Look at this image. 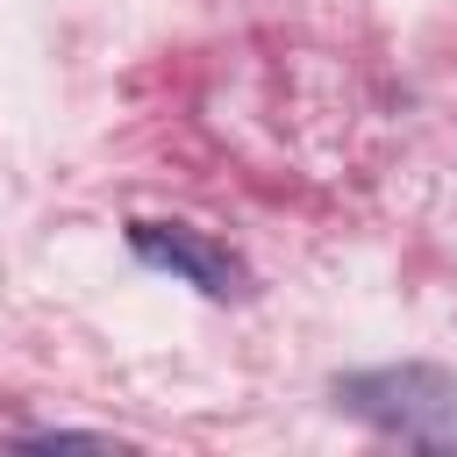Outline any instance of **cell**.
<instances>
[{
  "label": "cell",
  "instance_id": "1",
  "mask_svg": "<svg viewBox=\"0 0 457 457\" xmlns=\"http://www.w3.org/2000/svg\"><path fill=\"white\" fill-rule=\"evenodd\" d=\"M336 407L371 421V428H400V436H428L443 421H457V371L443 364H378V371H350L336 378Z\"/></svg>",
  "mask_w": 457,
  "mask_h": 457
},
{
  "label": "cell",
  "instance_id": "2",
  "mask_svg": "<svg viewBox=\"0 0 457 457\" xmlns=\"http://www.w3.org/2000/svg\"><path fill=\"white\" fill-rule=\"evenodd\" d=\"M136 257L157 264V271H179L186 286H200L207 300H243L250 293V271L228 243H214L207 228H186V221H136L129 228Z\"/></svg>",
  "mask_w": 457,
  "mask_h": 457
}]
</instances>
